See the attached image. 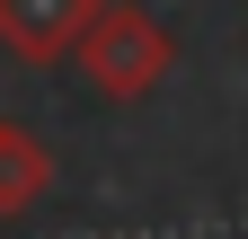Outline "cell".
<instances>
[{
  "instance_id": "6da1fadb",
  "label": "cell",
  "mask_w": 248,
  "mask_h": 239,
  "mask_svg": "<svg viewBox=\"0 0 248 239\" xmlns=\"http://www.w3.org/2000/svg\"><path fill=\"white\" fill-rule=\"evenodd\" d=\"M80 80L98 89V98H115V106H133V98H151V89L169 80V62H177V45H169V27L142 9V0H107L98 18H89V36H80Z\"/></svg>"
},
{
  "instance_id": "3957f363",
  "label": "cell",
  "mask_w": 248,
  "mask_h": 239,
  "mask_svg": "<svg viewBox=\"0 0 248 239\" xmlns=\"http://www.w3.org/2000/svg\"><path fill=\"white\" fill-rule=\"evenodd\" d=\"M53 186V151L36 133H18V124H0V213H27Z\"/></svg>"
},
{
  "instance_id": "7a4b0ae2",
  "label": "cell",
  "mask_w": 248,
  "mask_h": 239,
  "mask_svg": "<svg viewBox=\"0 0 248 239\" xmlns=\"http://www.w3.org/2000/svg\"><path fill=\"white\" fill-rule=\"evenodd\" d=\"M98 9L107 0H0V53H9V62H36V71L71 62Z\"/></svg>"
}]
</instances>
